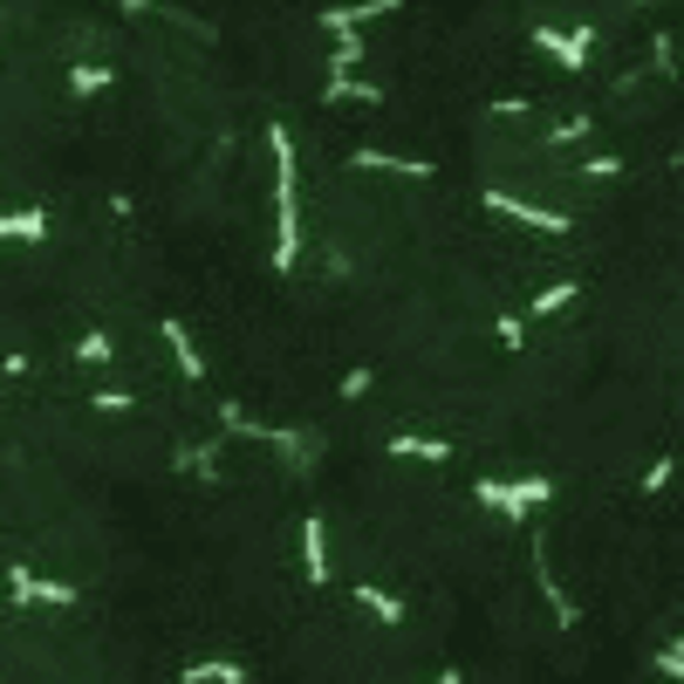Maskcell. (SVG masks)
I'll return each instance as SVG.
<instances>
[{"instance_id":"22","label":"cell","mask_w":684,"mask_h":684,"mask_svg":"<svg viewBox=\"0 0 684 684\" xmlns=\"http://www.w3.org/2000/svg\"><path fill=\"white\" fill-rule=\"evenodd\" d=\"M370 384H377V370H349V377H343V405H356Z\"/></svg>"},{"instance_id":"20","label":"cell","mask_w":684,"mask_h":684,"mask_svg":"<svg viewBox=\"0 0 684 684\" xmlns=\"http://www.w3.org/2000/svg\"><path fill=\"white\" fill-rule=\"evenodd\" d=\"M582 137H595V116H561L548 144H582Z\"/></svg>"},{"instance_id":"5","label":"cell","mask_w":684,"mask_h":684,"mask_svg":"<svg viewBox=\"0 0 684 684\" xmlns=\"http://www.w3.org/2000/svg\"><path fill=\"white\" fill-rule=\"evenodd\" d=\"M8 595H21V602H55V610H75V602H83V589H75V582L34 575V569H8Z\"/></svg>"},{"instance_id":"10","label":"cell","mask_w":684,"mask_h":684,"mask_svg":"<svg viewBox=\"0 0 684 684\" xmlns=\"http://www.w3.org/2000/svg\"><path fill=\"white\" fill-rule=\"evenodd\" d=\"M321 103H384V83H370V75H356V69H329Z\"/></svg>"},{"instance_id":"9","label":"cell","mask_w":684,"mask_h":684,"mask_svg":"<svg viewBox=\"0 0 684 684\" xmlns=\"http://www.w3.org/2000/svg\"><path fill=\"white\" fill-rule=\"evenodd\" d=\"M302 575H308L315 589L329 582V520H321V513L302 520Z\"/></svg>"},{"instance_id":"14","label":"cell","mask_w":684,"mask_h":684,"mask_svg":"<svg viewBox=\"0 0 684 684\" xmlns=\"http://www.w3.org/2000/svg\"><path fill=\"white\" fill-rule=\"evenodd\" d=\"M356 602H364V610H370V616H377L384 630H405V616H411L405 602H397L390 589H377V582H356Z\"/></svg>"},{"instance_id":"25","label":"cell","mask_w":684,"mask_h":684,"mask_svg":"<svg viewBox=\"0 0 684 684\" xmlns=\"http://www.w3.org/2000/svg\"><path fill=\"white\" fill-rule=\"evenodd\" d=\"M664 487H671V459H657L651 479H643V493H664Z\"/></svg>"},{"instance_id":"19","label":"cell","mask_w":684,"mask_h":684,"mask_svg":"<svg viewBox=\"0 0 684 684\" xmlns=\"http://www.w3.org/2000/svg\"><path fill=\"white\" fill-rule=\"evenodd\" d=\"M90 411H103V418H131V411H137V397H131V390H96V405H90Z\"/></svg>"},{"instance_id":"2","label":"cell","mask_w":684,"mask_h":684,"mask_svg":"<svg viewBox=\"0 0 684 684\" xmlns=\"http://www.w3.org/2000/svg\"><path fill=\"white\" fill-rule=\"evenodd\" d=\"M548 479L534 472V479H479V500H487V507H500L507 520H528L534 507H548Z\"/></svg>"},{"instance_id":"13","label":"cell","mask_w":684,"mask_h":684,"mask_svg":"<svg viewBox=\"0 0 684 684\" xmlns=\"http://www.w3.org/2000/svg\"><path fill=\"white\" fill-rule=\"evenodd\" d=\"M42 247L49 239V213H0V247Z\"/></svg>"},{"instance_id":"16","label":"cell","mask_w":684,"mask_h":684,"mask_svg":"<svg viewBox=\"0 0 684 684\" xmlns=\"http://www.w3.org/2000/svg\"><path fill=\"white\" fill-rule=\"evenodd\" d=\"M384 452L390 459H425V466H446L452 459V446H438V438H390Z\"/></svg>"},{"instance_id":"17","label":"cell","mask_w":684,"mask_h":684,"mask_svg":"<svg viewBox=\"0 0 684 684\" xmlns=\"http://www.w3.org/2000/svg\"><path fill=\"white\" fill-rule=\"evenodd\" d=\"M185 684H247V664H226V657H213V664H185Z\"/></svg>"},{"instance_id":"1","label":"cell","mask_w":684,"mask_h":684,"mask_svg":"<svg viewBox=\"0 0 684 684\" xmlns=\"http://www.w3.org/2000/svg\"><path fill=\"white\" fill-rule=\"evenodd\" d=\"M267 165H274V267L288 274L302 261V157H295V131L288 124H267Z\"/></svg>"},{"instance_id":"6","label":"cell","mask_w":684,"mask_h":684,"mask_svg":"<svg viewBox=\"0 0 684 684\" xmlns=\"http://www.w3.org/2000/svg\"><path fill=\"white\" fill-rule=\"evenodd\" d=\"M534 589L548 595V610H554V623H582V602L561 589V575H554V554H548V541L534 534Z\"/></svg>"},{"instance_id":"28","label":"cell","mask_w":684,"mask_h":684,"mask_svg":"<svg viewBox=\"0 0 684 684\" xmlns=\"http://www.w3.org/2000/svg\"><path fill=\"white\" fill-rule=\"evenodd\" d=\"M0 21H8V8H0Z\"/></svg>"},{"instance_id":"4","label":"cell","mask_w":684,"mask_h":684,"mask_svg":"<svg viewBox=\"0 0 684 684\" xmlns=\"http://www.w3.org/2000/svg\"><path fill=\"white\" fill-rule=\"evenodd\" d=\"M487 206H493L500 220H513V226H528V233H548V239H561V233H569V213H548V206H528V198H513L507 185H493V192H487Z\"/></svg>"},{"instance_id":"12","label":"cell","mask_w":684,"mask_h":684,"mask_svg":"<svg viewBox=\"0 0 684 684\" xmlns=\"http://www.w3.org/2000/svg\"><path fill=\"white\" fill-rule=\"evenodd\" d=\"M356 172H390V178H431V165H418V157H390V151H349Z\"/></svg>"},{"instance_id":"26","label":"cell","mask_w":684,"mask_h":684,"mask_svg":"<svg viewBox=\"0 0 684 684\" xmlns=\"http://www.w3.org/2000/svg\"><path fill=\"white\" fill-rule=\"evenodd\" d=\"M431 684H466V677H459V671H438V677H431Z\"/></svg>"},{"instance_id":"11","label":"cell","mask_w":684,"mask_h":684,"mask_svg":"<svg viewBox=\"0 0 684 684\" xmlns=\"http://www.w3.org/2000/svg\"><path fill=\"white\" fill-rule=\"evenodd\" d=\"M575 302H582V280H548V288L528 295V308H520V315H528V321H548V315L575 308Z\"/></svg>"},{"instance_id":"18","label":"cell","mask_w":684,"mask_h":684,"mask_svg":"<svg viewBox=\"0 0 684 684\" xmlns=\"http://www.w3.org/2000/svg\"><path fill=\"white\" fill-rule=\"evenodd\" d=\"M75 364H90V370L116 364V343H110L103 329H83V336H75Z\"/></svg>"},{"instance_id":"15","label":"cell","mask_w":684,"mask_h":684,"mask_svg":"<svg viewBox=\"0 0 684 684\" xmlns=\"http://www.w3.org/2000/svg\"><path fill=\"white\" fill-rule=\"evenodd\" d=\"M62 83H69V96H103V90L116 83V75H110L103 62H69V75H62Z\"/></svg>"},{"instance_id":"7","label":"cell","mask_w":684,"mask_h":684,"mask_svg":"<svg viewBox=\"0 0 684 684\" xmlns=\"http://www.w3.org/2000/svg\"><path fill=\"white\" fill-rule=\"evenodd\" d=\"M405 0H349V8H321L315 14V28H329V34H364L370 21H384V14H397Z\"/></svg>"},{"instance_id":"3","label":"cell","mask_w":684,"mask_h":684,"mask_svg":"<svg viewBox=\"0 0 684 684\" xmlns=\"http://www.w3.org/2000/svg\"><path fill=\"white\" fill-rule=\"evenodd\" d=\"M534 49H541L554 69L582 75V69H589V55H595V28H534Z\"/></svg>"},{"instance_id":"24","label":"cell","mask_w":684,"mask_h":684,"mask_svg":"<svg viewBox=\"0 0 684 684\" xmlns=\"http://www.w3.org/2000/svg\"><path fill=\"white\" fill-rule=\"evenodd\" d=\"M657 671H664V684H677V677H684V664H677V643H664V651H657Z\"/></svg>"},{"instance_id":"21","label":"cell","mask_w":684,"mask_h":684,"mask_svg":"<svg viewBox=\"0 0 684 684\" xmlns=\"http://www.w3.org/2000/svg\"><path fill=\"white\" fill-rule=\"evenodd\" d=\"M623 178V157H589L582 165V185H616Z\"/></svg>"},{"instance_id":"27","label":"cell","mask_w":684,"mask_h":684,"mask_svg":"<svg viewBox=\"0 0 684 684\" xmlns=\"http://www.w3.org/2000/svg\"><path fill=\"white\" fill-rule=\"evenodd\" d=\"M636 8H651V0H636Z\"/></svg>"},{"instance_id":"8","label":"cell","mask_w":684,"mask_h":684,"mask_svg":"<svg viewBox=\"0 0 684 684\" xmlns=\"http://www.w3.org/2000/svg\"><path fill=\"white\" fill-rule=\"evenodd\" d=\"M157 343H165L172 370H178L185 384H198V377H206V356H198V343H192V329H185L178 315H165V321H157Z\"/></svg>"},{"instance_id":"23","label":"cell","mask_w":684,"mask_h":684,"mask_svg":"<svg viewBox=\"0 0 684 684\" xmlns=\"http://www.w3.org/2000/svg\"><path fill=\"white\" fill-rule=\"evenodd\" d=\"M657 75H677V42L671 34H657Z\"/></svg>"}]
</instances>
